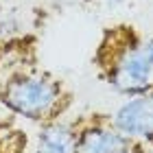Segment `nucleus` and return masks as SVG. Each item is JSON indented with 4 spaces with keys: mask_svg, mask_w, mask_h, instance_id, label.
<instances>
[{
    "mask_svg": "<svg viewBox=\"0 0 153 153\" xmlns=\"http://www.w3.org/2000/svg\"><path fill=\"white\" fill-rule=\"evenodd\" d=\"M118 153H149V149H147V144H140V142H131L129 147H125L123 151H118Z\"/></svg>",
    "mask_w": 153,
    "mask_h": 153,
    "instance_id": "7",
    "label": "nucleus"
},
{
    "mask_svg": "<svg viewBox=\"0 0 153 153\" xmlns=\"http://www.w3.org/2000/svg\"><path fill=\"white\" fill-rule=\"evenodd\" d=\"M64 85L48 74L18 72L11 74L0 88V103L9 112L35 123L55 120L66 103Z\"/></svg>",
    "mask_w": 153,
    "mask_h": 153,
    "instance_id": "1",
    "label": "nucleus"
},
{
    "mask_svg": "<svg viewBox=\"0 0 153 153\" xmlns=\"http://www.w3.org/2000/svg\"><path fill=\"white\" fill-rule=\"evenodd\" d=\"M76 134L79 129L72 123L57 118L42 123L33 153H76Z\"/></svg>",
    "mask_w": 153,
    "mask_h": 153,
    "instance_id": "5",
    "label": "nucleus"
},
{
    "mask_svg": "<svg viewBox=\"0 0 153 153\" xmlns=\"http://www.w3.org/2000/svg\"><path fill=\"white\" fill-rule=\"evenodd\" d=\"M127 0H105V7L107 9H118L120 4H125Z\"/></svg>",
    "mask_w": 153,
    "mask_h": 153,
    "instance_id": "8",
    "label": "nucleus"
},
{
    "mask_svg": "<svg viewBox=\"0 0 153 153\" xmlns=\"http://www.w3.org/2000/svg\"><path fill=\"white\" fill-rule=\"evenodd\" d=\"M134 140L123 136L112 123L107 120H94L79 127L76 134V153H118Z\"/></svg>",
    "mask_w": 153,
    "mask_h": 153,
    "instance_id": "4",
    "label": "nucleus"
},
{
    "mask_svg": "<svg viewBox=\"0 0 153 153\" xmlns=\"http://www.w3.org/2000/svg\"><path fill=\"white\" fill-rule=\"evenodd\" d=\"M149 153H153V144H149Z\"/></svg>",
    "mask_w": 153,
    "mask_h": 153,
    "instance_id": "9",
    "label": "nucleus"
},
{
    "mask_svg": "<svg viewBox=\"0 0 153 153\" xmlns=\"http://www.w3.org/2000/svg\"><path fill=\"white\" fill-rule=\"evenodd\" d=\"M24 26L26 22L22 20V16L16 11H9L0 20V39H13L18 35H24Z\"/></svg>",
    "mask_w": 153,
    "mask_h": 153,
    "instance_id": "6",
    "label": "nucleus"
},
{
    "mask_svg": "<svg viewBox=\"0 0 153 153\" xmlns=\"http://www.w3.org/2000/svg\"><path fill=\"white\" fill-rule=\"evenodd\" d=\"M109 123L129 140L147 147L153 144V88L144 94L129 96L109 116Z\"/></svg>",
    "mask_w": 153,
    "mask_h": 153,
    "instance_id": "3",
    "label": "nucleus"
},
{
    "mask_svg": "<svg viewBox=\"0 0 153 153\" xmlns=\"http://www.w3.org/2000/svg\"><path fill=\"white\" fill-rule=\"evenodd\" d=\"M105 81L123 96H138L153 88V37L131 39L107 59Z\"/></svg>",
    "mask_w": 153,
    "mask_h": 153,
    "instance_id": "2",
    "label": "nucleus"
}]
</instances>
